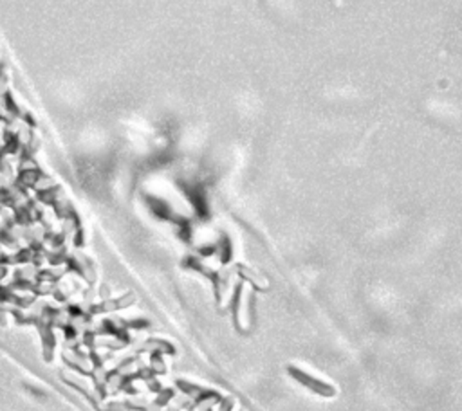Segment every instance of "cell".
<instances>
[{"label":"cell","instance_id":"obj_1","mask_svg":"<svg viewBox=\"0 0 462 411\" xmlns=\"http://www.w3.org/2000/svg\"><path fill=\"white\" fill-rule=\"evenodd\" d=\"M287 372H289V375H291L296 382H300V384L305 386L307 390L314 391V394L320 395V397H334V395H336V390H334L329 382L320 381L316 377L305 373L304 370L296 368V366H287Z\"/></svg>","mask_w":462,"mask_h":411}]
</instances>
